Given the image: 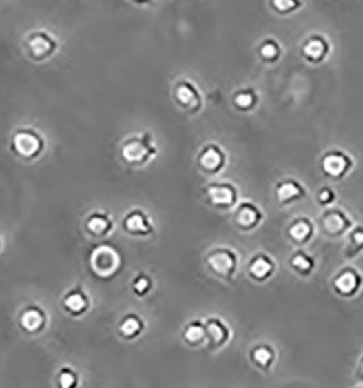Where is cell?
Wrapping results in <instances>:
<instances>
[{"instance_id": "cell-3", "label": "cell", "mask_w": 363, "mask_h": 388, "mask_svg": "<svg viewBox=\"0 0 363 388\" xmlns=\"http://www.w3.org/2000/svg\"><path fill=\"white\" fill-rule=\"evenodd\" d=\"M207 263L214 275L231 279L237 269V256L230 249H215L208 255Z\"/></svg>"}, {"instance_id": "cell-4", "label": "cell", "mask_w": 363, "mask_h": 388, "mask_svg": "<svg viewBox=\"0 0 363 388\" xmlns=\"http://www.w3.org/2000/svg\"><path fill=\"white\" fill-rule=\"evenodd\" d=\"M352 165L353 162L351 156L339 150H331L321 159L322 173L334 181L343 179L349 173V170L352 169Z\"/></svg>"}, {"instance_id": "cell-6", "label": "cell", "mask_w": 363, "mask_h": 388, "mask_svg": "<svg viewBox=\"0 0 363 388\" xmlns=\"http://www.w3.org/2000/svg\"><path fill=\"white\" fill-rule=\"evenodd\" d=\"M43 140L34 131H18L12 139V149L18 156L25 159H32L43 150Z\"/></svg>"}, {"instance_id": "cell-9", "label": "cell", "mask_w": 363, "mask_h": 388, "mask_svg": "<svg viewBox=\"0 0 363 388\" xmlns=\"http://www.w3.org/2000/svg\"><path fill=\"white\" fill-rule=\"evenodd\" d=\"M209 203L218 208H230L236 204L237 192L234 186L228 183H212L207 188Z\"/></svg>"}, {"instance_id": "cell-7", "label": "cell", "mask_w": 363, "mask_h": 388, "mask_svg": "<svg viewBox=\"0 0 363 388\" xmlns=\"http://www.w3.org/2000/svg\"><path fill=\"white\" fill-rule=\"evenodd\" d=\"M330 50L331 47L327 37L321 34H314L308 37L304 41L301 47V54L308 63L320 64L329 57Z\"/></svg>"}, {"instance_id": "cell-30", "label": "cell", "mask_w": 363, "mask_h": 388, "mask_svg": "<svg viewBox=\"0 0 363 388\" xmlns=\"http://www.w3.org/2000/svg\"><path fill=\"white\" fill-rule=\"evenodd\" d=\"M59 381H60V385H63V387H73V385L77 384V377H76V374L72 369L64 368L60 372Z\"/></svg>"}, {"instance_id": "cell-24", "label": "cell", "mask_w": 363, "mask_h": 388, "mask_svg": "<svg viewBox=\"0 0 363 388\" xmlns=\"http://www.w3.org/2000/svg\"><path fill=\"white\" fill-rule=\"evenodd\" d=\"M143 327H144L143 320L136 314H129L123 320V322H121L119 331L124 338L134 339V338H137L138 334L143 331Z\"/></svg>"}, {"instance_id": "cell-25", "label": "cell", "mask_w": 363, "mask_h": 388, "mask_svg": "<svg viewBox=\"0 0 363 388\" xmlns=\"http://www.w3.org/2000/svg\"><path fill=\"white\" fill-rule=\"evenodd\" d=\"M87 232L93 236L102 237L103 234H106L112 229V223L111 220L107 218V216H103V214H93V216L87 220Z\"/></svg>"}, {"instance_id": "cell-16", "label": "cell", "mask_w": 363, "mask_h": 388, "mask_svg": "<svg viewBox=\"0 0 363 388\" xmlns=\"http://www.w3.org/2000/svg\"><path fill=\"white\" fill-rule=\"evenodd\" d=\"M273 272H275V263L266 255L254 256L249 263V274L254 280H258V283H265L266 279L273 275Z\"/></svg>"}, {"instance_id": "cell-8", "label": "cell", "mask_w": 363, "mask_h": 388, "mask_svg": "<svg viewBox=\"0 0 363 388\" xmlns=\"http://www.w3.org/2000/svg\"><path fill=\"white\" fill-rule=\"evenodd\" d=\"M334 291L342 297H353L362 288V275L353 267H344L333 280Z\"/></svg>"}, {"instance_id": "cell-13", "label": "cell", "mask_w": 363, "mask_h": 388, "mask_svg": "<svg viewBox=\"0 0 363 388\" xmlns=\"http://www.w3.org/2000/svg\"><path fill=\"white\" fill-rule=\"evenodd\" d=\"M262 221L260 210L251 203H243L236 212V224L241 230H251Z\"/></svg>"}, {"instance_id": "cell-14", "label": "cell", "mask_w": 363, "mask_h": 388, "mask_svg": "<svg viewBox=\"0 0 363 388\" xmlns=\"http://www.w3.org/2000/svg\"><path fill=\"white\" fill-rule=\"evenodd\" d=\"M124 229L134 236H149L153 233V225L143 211H132L124 220Z\"/></svg>"}, {"instance_id": "cell-29", "label": "cell", "mask_w": 363, "mask_h": 388, "mask_svg": "<svg viewBox=\"0 0 363 388\" xmlns=\"http://www.w3.org/2000/svg\"><path fill=\"white\" fill-rule=\"evenodd\" d=\"M152 287H153L152 279L147 276V275H144V274L138 275L136 278V280H134V283H132L134 291H136V294H138L140 297H144L145 294L152 289Z\"/></svg>"}, {"instance_id": "cell-21", "label": "cell", "mask_w": 363, "mask_h": 388, "mask_svg": "<svg viewBox=\"0 0 363 388\" xmlns=\"http://www.w3.org/2000/svg\"><path fill=\"white\" fill-rule=\"evenodd\" d=\"M87 305H89V301H87L86 296L79 289L72 291L70 294H67V297L64 298L65 310L70 312L74 316L85 313L87 310Z\"/></svg>"}, {"instance_id": "cell-22", "label": "cell", "mask_w": 363, "mask_h": 388, "mask_svg": "<svg viewBox=\"0 0 363 388\" xmlns=\"http://www.w3.org/2000/svg\"><path fill=\"white\" fill-rule=\"evenodd\" d=\"M275 351L267 345H259L251 351V360L262 369H269L275 363Z\"/></svg>"}, {"instance_id": "cell-28", "label": "cell", "mask_w": 363, "mask_h": 388, "mask_svg": "<svg viewBox=\"0 0 363 388\" xmlns=\"http://www.w3.org/2000/svg\"><path fill=\"white\" fill-rule=\"evenodd\" d=\"M362 250H363V227H357V229H355L351 233L346 256H349V258L356 256L357 253H360Z\"/></svg>"}, {"instance_id": "cell-10", "label": "cell", "mask_w": 363, "mask_h": 388, "mask_svg": "<svg viewBox=\"0 0 363 388\" xmlns=\"http://www.w3.org/2000/svg\"><path fill=\"white\" fill-rule=\"evenodd\" d=\"M198 163L200 169L208 173H217L224 167L225 154L217 144H208L204 147L198 157Z\"/></svg>"}, {"instance_id": "cell-20", "label": "cell", "mask_w": 363, "mask_h": 388, "mask_svg": "<svg viewBox=\"0 0 363 388\" xmlns=\"http://www.w3.org/2000/svg\"><path fill=\"white\" fill-rule=\"evenodd\" d=\"M258 54L265 63H276L282 56V47L275 38H266L259 45Z\"/></svg>"}, {"instance_id": "cell-5", "label": "cell", "mask_w": 363, "mask_h": 388, "mask_svg": "<svg viewBox=\"0 0 363 388\" xmlns=\"http://www.w3.org/2000/svg\"><path fill=\"white\" fill-rule=\"evenodd\" d=\"M173 98L182 110L191 114L198 112L200 110V105H203L200 93L191 80H180V82L174 85Z\"/></svg>"}, {"instance_id": "cell-23", "label": "cell", "mask_w": 363, "mask_h": 388, "mask_svg": "<svg viewBox=\"0 0 363 388\" xmlns=\"http://www.w3.org/2000/svg\"><path fill=\"white\" fill-rule=\"evenodd\" d=\"M183 339L187 345H191V346L203 345L207 340L205 325L200 323V322H191L189 325L185 327Z\"/></svg>"}, {"instance_id": "cell-15", "label": "cell", "mask_w": 363, "mask_h": 388, "mask_svg": "<svg viewBox=\"0 0 363 388\" xmlns=\"http://www.w3.org/2000/svg\"><path fill=\"white\" fill-rule=\"evenodd\" d=\"M305 196L304 186H301L297 181L287 179L278 183L276 186V198L280 204H292Z\"/></svg>"}, {"instance_id": "cell-17", "label": "cell", "mask_w": 363, "mask_h": 388, "mask_svg": "<svg viewBox=\"0 0 363 388\" xmlns=\"http://www.w3.org/2000/svg\"><path fill=\"white\" fill-rule=\"evenodd\" d=\"M21 326L25 331L35 333L45 326V314L38 307H28L21 316Z\"/></svg>"}, {"instance_id": "cell-32", "label": "cell", "mask_w": 363, "mask_h": 388, "mask_svg": "<svg viewBox=\"0 0 363 388\" xmlns=\"http://www.w3.org/2000/svg\"><path fill=\"white\" fill-rule=\"evenodd\" d=\"M129 2L134 3V5H138V6H144V5L152 3L153 0H129Z\"/></svg>"}, {"instance_id": "cell-18", "label": "cell", "mask_w": 363, "mask_h": 388, "mask_svg": "<svg viewBox=\"0 0 363 388\" xmlns=\"http://www.w3.org/2000/svg\"><path fill=\"white\" fill-rule=\"evenodd\" d=\"M258 102H259V95H258L256 89H253V88L241 89V90L236 92L233 96V105L238 111L249 112V111L254 110V106L258 105Z\"/></svg>"}, {"instance_id": "cell-2", "label": "cell", "mask_w": 363, "mask_h": 388, "mask_svg": "<svg viewBox=\"0 0 363 388\" xmlns=\"http://www.w3.org/2000/svg\"><path fill=\"white\" fill-rule=\"evenodd\" d=\"M154 154V145L150 136L134 137L128 140L123 147V157L127 163L132 166H138L145 163Z\"/></svg>"}, {"instance_id": "cell-31", "label": "cell", "mask_w": 363, "mask_h": 388, "mask_svg": "<svg viewBox=\"0 0 363 388\" xmlns=\"http://www.w3.org/2000/svg\"><path fill=\"white\" fill-rule=\"evenodd\" d=\"M335 199V194L330 188H322L318 194V201L321 205H329Z\"/></svg>"}, {"instance_id": "cell-11", "label": "cell", "mask_w": 363, "mask_h": 388, "mask_svg": "<svg viewBox=\"0 0 363 388\" xmlns=\"http://www.w3.org/2000/svg\"><path fill=\"white\" fill-rule=\"evenodd\" d=\"M322 227H324V232L329 236H340L346 233L352 227V221L349 220V217L343 211L339 210H331L324 214L322 217Z\"/></svg>"}, {"instance_id": "cell-26", "label": "cell", "mask_w": 363, "mask_h": 388, "mask_svg": "<svg viewBox=\"0 0 363 388\" xmlns=\"http://www.w3.org/2000/svg\"><path fill=\"white\" fill-rule=\"evenodd\" d=\"M291 266L293 271H297L301 275H310L314 269L315 262L311 256H308L305 252H297L291 258Z\"/></svg>"}, {"instance_id": "cell-33", "label": "cell", "mask_w": 363, "mask_h": 388, "mask_svg": "<svg viewBox=\"0 0 363 388\" xmlns=\"http://www.w3.org/2000/svg\"><path fill=\"white\" fill-rule=\"evenodd\" d=\"M359 378L363 380V356L360 358V363H359Z\"/></svg>"}, {"instance_id": "cell-1", "label": "cell", "mask_w": 363, "mask_h": 388, "mask_svg": "<svg viewBox=\"0 0 363 388\" xmlns=\"http://www.w3.org/2000/svg\"><path fill=\"white\" fill-rule=\"evenodd\" d=\"M25 54L35 63H43L54 57L60 50V39L48 30H32L22 39Z\"/></svg>"}, {"instance_id": "cell-12", "label": "cell", "mask_w": 363, "mask_h": 388, "mask_svg": "<svg viewBox=\"0 0 363 388\" xmlns=\"http://www.w3.org/2000/svg\"><path fill=\"white\" fill-rule=\"evenodd\" d=\"M205 331H207V340L212 349H217V347L224 346L231 336L230 329L225 326L222 320L215 317L207 320Z\"/></svg>"}, {"instance_id": "cell-19", "label": "cell", "mask_w": 363, "mask_h": 388, "mask_svg": "<svg viewBox=\"0 0 363 388\" xmlns=\"http://www.w3.org/2000/svg\"><path fill=\"white\" fill-rule=\"evenodd\" d=\"M314 234V227L310 220L300 218L289 227V236L297 243H307Z\"/></svg>"}, {"instance_id": "cell-27", "label": "cell", "mask_w": 363, "mask_h": 388, "mask_svg": "<svg viewBox=\"0 0 363 388\" xmlns=\"http://www.w3.org/2000/svg\"><path fill=\"white\" fill-rule=\"evenodd\" d=\"M302 0H271V8L279 15H289L302 8Z\"/></svg>"}]
</instances>
